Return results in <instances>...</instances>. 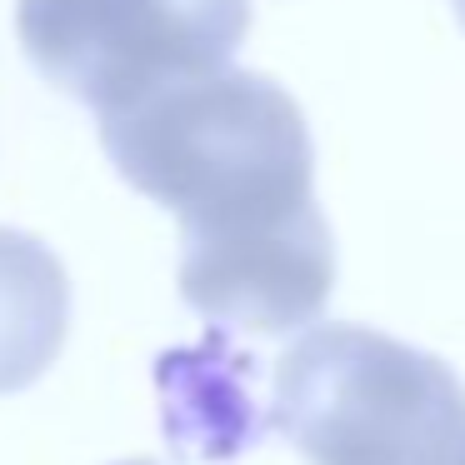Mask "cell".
I'll return each instance as SVG.
<instances>
[{"instance_id":"cell-3","label":"cell","mask_w":465,"mask_h":465,"mask_svg":"<svg viewBox=\"0 0 465 465\" xmlns=\"http://www.w3.org/2000/svg\"><path fill=\"white\" fill-rule=\"evenodd\" d=\"M251 31V0H21L15 35L31 65L91 105L121 115L165 85L225 71Z\"/></svg>"},{"instance_id":"cell-2","label":"cell","mask_w":465,"mask_h":465,"mask_svg":"<svg viewBox=\"0 0 465 465\" xmlns=\"http://www.w3.org/2000/svg\"><path fill=\"white\" fill-rule=\"evenodd\" d=\"M271 425L311 465H455L465 385L371 325H315L275 361Z\"/></svg>"},{"instance_id":"cell-7","label":"cell","mask_w":465,"mask_h":465,"mask_svg":"<svg viewBox=\"0 0 465 465\" xmlns=\"http://www.w3.org/2000/svg\"><path fill=\"white\" fill-rule=\"evenodd\" d=\"M455 465H465V450H460V460H455Z\"/></svg>"},{"instance_id":"cell-1","label":"cell","mask_w":465,"mask_h":465,"mask_svg":"<svg viewBox=\"0 0 465 465\" xmlns=\"http://www.w3.org/2000/svg\"><path fill=\"white\" fill-rule=\"evenodd\" d=\"M111 165L181 225V295L225 331L285 335L325 311L335 241L301 105L255 71L165 85L101 121Z\"/></svg>"},{"instance_id":"cell-5","label":"cell","mask_w":465,"mask_h":465,"mask_svg":"<svg viewBox=\"0 0 465 465\" xmlns=\"http://www.w3.org/2000/svg\"><path fill=\"white\" fill-rule=\"evenodd\" d=\"M455 15H460V25H465V0H455Z\"/></svg>"},{"instance_id":"cell-4","label":"cell","mask_w":465,"mask_h":465,"mask_svg":"<svg viewBox=\"0 0 465 465\" xmlns=\"http://www.w3.org/2000/svg\"><path fill=\"white\" fill-rule=\"evenodd\" d=\"M71 331V281L61 255L0 225V395L35 385Z\"/></svg>"},{"instance_id":"cell-6","label":"cell","mask_w":465,"mask_h":465,"mask_svg":"<svg viewBox=\"0 0 465 465\" xmlns=\"http://www.w3.org/2000/svg\"><path fill=\"white\" fill-rule=\"evenodd\" d=\"M121 465H151V460H121Z\"/></svg>"}]
</instances>
